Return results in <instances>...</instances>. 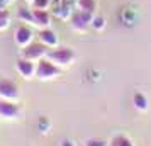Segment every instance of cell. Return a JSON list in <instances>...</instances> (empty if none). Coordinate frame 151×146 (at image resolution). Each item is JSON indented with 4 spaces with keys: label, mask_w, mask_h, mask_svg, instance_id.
I'll use <instances>...</instances> for the list:
<instances>
[{
    "label": "cell",
    "mask_w": 151,
    "mask_h": 146,
    "mask_svg": "<svg viewBox=\"0 0 151 146\" xmlns=\"http://www.w3.org/2000/svg\"><path fill=\"white\" fill-rule=\"evenodd\" d=\"M46 58L51 60L55 65H58L60 68H65V66H70L71 63L75 61L76 55H75V51L71 48H68V46H56V48L49 49Z\"/></svg>",
    "instance_id": "cell-1"
},
{
    "label": "cell",
    "mask_w": 151,
    "mask_h": 146,
    "mask_svg": "<svg viewBox=\"0 0 151 146\" xmlns=\"http://www.w3.org/2000/svg\"><path fill=\"white\" fill-rule=\"evenodd\" d=\"M61 75V68L55 65V63L48 60V58H42L37 61V66H36V77L39 80H53V78H58Z\"/></svg>",
    "instance_id": "cell-2"
},
{
    "label": "cell",
    "mask_w": 151,
    "mask_h": 146,
    "mask_svg": "<svg viewBox=\"0 0 151 146\" xmlns=\"http://www.w3.org/2000/svg\"><path fill=\"white\" fill-rule=\"evenodd\" d=\"M92 21H93V14H88L85 10L76 9L71 15V19H70V26L76 32H85L88 27H92Z\"/></svg>",
    "instance_id": "cell-3"
},
{
    "label": "cell",
    "mask_w": 151,
    "mask_h": 146,
    "mask_svg": "<svg viewBox=\"0 0 151 146\" xmlns=\"http://www.w3.org/2000/svg\"><path fill=\"white\" fill-rule=\"evenodd\" d=\"M49 53V48L41 41H32L26 48H22V58H27L31 61H39L42 58H46Z\"/></svg>",
    "instance_id": "cell-4"
},
{
    "label": "cell",
    "mask_w": 151,
    "mask_h": 146,
    "mask_svg": "<svg viewBox=\"0 0 151 146\" xmlns=\"http://www.w3.org/2000/svg\"><path fill=\"white\" fill-rule=\"evenodd\" d=\"M14 41L19 48H26L27 44H31V42L34 41V32H32V29L29 27L27 24H21L14 32Z\"/></svg>",
    "instance_id": "cell-5"
},
{
    "label": "cell",
    "mask_w": 151,
    "mask_h": 146,
    "mask_svg": "<svg viewBox=\"0 0 151 146\" xmlns=\"http://www.w3.org/2000/svg\"><path fill=\"white\" fill-rule=\"evenodd\" d=\"M0 99L15 102V100L19 99V87H17L12 80L0 78Z\"/></svg>",
    "instance_id": "cell-6"
},
{
    "label": "cell",
    "mask_w": 151,
    "mask_h": 146,
    "mask_svg": "<svg viewBox=\"0 0 151 146\" xmlns=\"http://www.w3.org/2000/svg\"><path fill=\"white\" fill-rule=\"evenodd\" d=\"M36 61H31L27 58H19L17 61H15V70H17V73L21 75L22 78H32L36 77Z\"/></svg>",
    "instance_id": "cell-7"
},
{
    "label": "cell",
    "mask_w": 151,
    "mask_h": 146,
    "mask_svg": "<svg viewBox=\"0 0 151 146\" xmlns=\"http://www.w3.org/2000/svg\"><path fill=\"white\" fill-rule=\"evenodd\" d=\"M19 105L12 102V100H4L0 99V117L4 119H17L19 117Z\"/></svg>",
    "instance_id": "cell-8"
},
{
    "label": "cell",
    "mask_w": 151,
    "mask_h": 146,
    "mask_svg": "<svg viewBox=\"0 0 151 146\" xmlns=\"http://www.w3.org/2000/svg\"><path fill=\"white\" fill-rule=\"evenodd\" d=\"M37 41H41L42 44H46L48 48H56L58 46V36L53 29H39V32H37Z\"/></svg>",
    "instance_id": "cell-9"
},
{
    "label": "cell",
    "mask_w": 151,
    "mask_h": 146,
    "mask_svg": "<svg viewBox=\"0 0 151 146\" xmlns=\"http://www.w3.org/2000/svg\"><path fill=\"white\" fill-rule=\"evenodd\" d=\"M34 12V26L37 29H46L51 26V12L42 9H32Z\"/></svg>",
    "instance_id": "cell-10"
},
{
    "label": "cell",
    "mask_w": 151,
    "mask_h": 146,
    "mask_svg": "<svg viewBox=\"0 0 151 146\" xmlns=\"http://www.w3.org/2000/svg\"><path fill=\"white\" fill-rule=\"evenodd\" d=\"M132 104H134V107H136L137 111L144 112V111H148V107H150V100H148V97H146L144 93L137 92V93H134Z\"/></svg>",
    "instance_id": "cell-11"
},
{
    "label": "cell",
    "mask_w": 151,
    "mask_h": 146,
    "mask_svg": "<svg viewBox=\"0 0 151 146\" xmlns=\"http://www.w3.org/2000/svg\"><path fill=\"white\" fill-rule=\"evenodd\" d=\"M17 19L21 22H26V24H32L34 26V12H32V9L19 7L17 9Z\"/></svg>",
    "instance_id": "cell-12"
},
{
    "label": "cell",
    "mask_w": 151,
    "mask_h": 146,
    "mask_svg": "<svg viewBox=\"0 0 151 146\" xmlns=\"http://www.w3.org/2000/svg\"><path fill=\"white\" fill-rule=\"evenodd\" d=\"M76 9L85 10V12H88V14L95 15V12H97V0H76Z\"/></svg>",
    "instance_id": "cell-13"
},
{
    "label": "cell",
    "mask_w": 151,
    "mask_h": 146,
    "mask_svg": "<svg viewBox=\"0 0 151 146\" xmlns=\"http://www.w3.org/2000/svg\"><path fill=\"white\" fill-rule=\"evenodd\" d=\"M10 26V12L5 7H0V31H5Z\"/></svg>",
    "instance_id": "cell-14"
},
{
    "label": "cell",
    "mask_w": 151,
    "mask_h": 146,
    "mask_svg": "<svg viewBox=\"0 0 151 146\" xmlns=\"http://www.w3.org/2000/svg\"><path fill=\"white\" fill-rule=\"evenodd\" d=\"M110 145L112 146H134V143H132V139L127 138V136H116V138L110 141Z\"/></svg>",
    "instance_id": "cell-15"
},
{
    "label": "cell",
    "mask_w": 151,
    "mask_h": 146,
    "mask_svg": "<svg viewBox=\"0 0 151 146\" xmlns=\"http://www.w3.org/2000/svg\"><path fill=\"white\" fill-rule=\"evenodd\" d=\"M105 26H107V22H105V19H104L102 15H93V21H92L93 31H104Z\"/></svg>",
    "instance_id": "cell-16"
},
{
    "label": "cell",
    "mask_w": 151,
    "mask_h": 146,
    "mask_svg": "<svg viewBox=\"0 0 151 146\" xmlns=\"http://www.w3.org/2000/svg\"><path fill=\"white\" fill-rule=\"evenodd\" d=\"M31 5H32V9H42V10H49V9H51V0H34Z\"/></svg>",
    "instance_id": "cell-17"
},
{
    "label": "cell",
    "mask_w": 151,
    "mask_h": 146,
    "mask_svg": "<svg viewBox=\"0 0 151 146\" xmlns=\"http://www.w3.org/2000/svg\"><path fill=\"white\" fill-rule=\"evenodd\" d=\"M85 146H109V143H107V141H104V139L92 138V139H87Z\"/></svg>",
    "instance_id": "cell-18"
},
{
    "label": "cell",
    "mask_w": 151,
    "mask_h": 146,
    "mask_svg": "<svg viewBox=\"0 0 151 146\" xmlns=\"http://www.w3.org/2000/svg\"><path fill=\"white\" fill-rule=\"evenodd\" d=\"M61 146H75V143H73V141H70V139H65V141L61 143Z\"/></svg>",
    "instance_id": "cell-19"
},
{
    "label": "cell",
    "mask_w": 151,
    "mask_h": 146,
    "mask_svg": "<svg viewBox=\"0 0 151 146\" xmlns=\"http://www.w3.org/2000/svg\"><path fill=\"white\" fill-rule=\"evenodd\" d=\"M26 2H27V4H32V2H34V0H26Z\"/></svg>",
    "instance_id": "cell-20"
}]
</instances>
